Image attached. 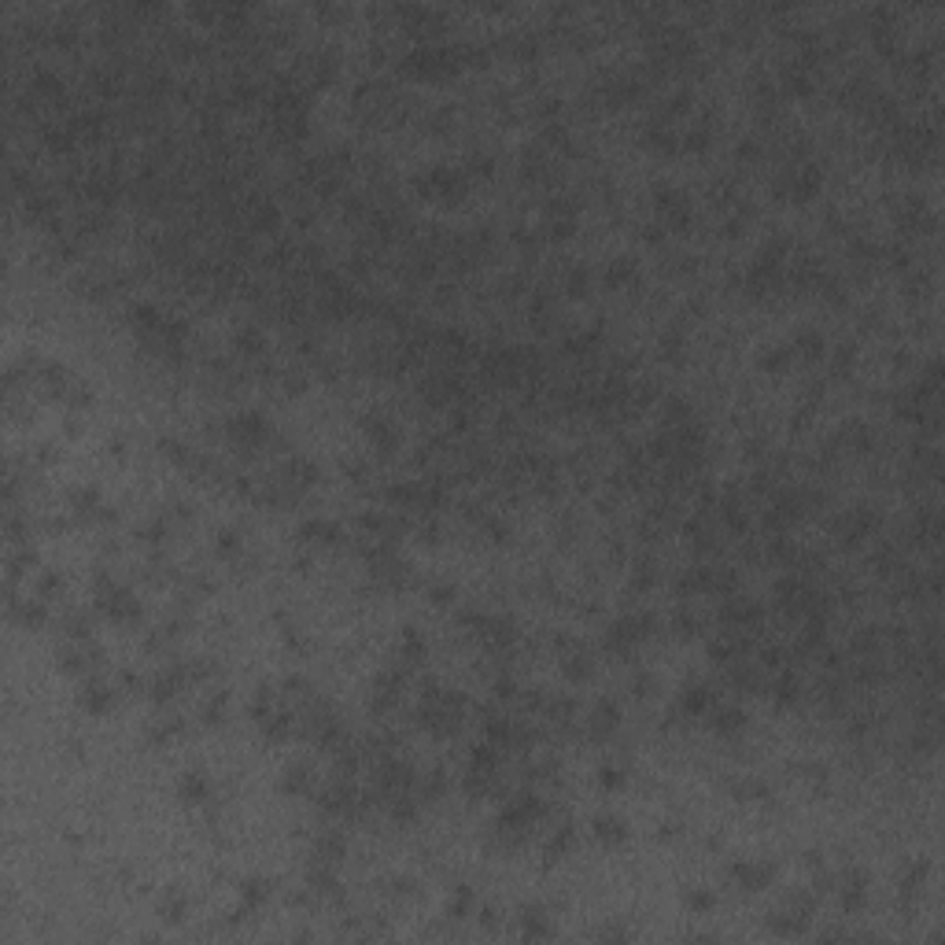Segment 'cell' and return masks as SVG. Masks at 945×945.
Instances as JSON below:
<instances>
[{
  "label": "cell",
  "instance_id": "obj_7",
  "mask_svg": "<svg viewBox=\"0 0 945 945\" xmlns=\"http://www.w3.org/2000/svg\"><path fill=\"white\" fill-rule=\"evenodd\" d=\"M732 879L742 890H764V886H772V879H776V868L757 864V861H739V864H732Z\"/></svg>",
  "mask_w": 945,
  "mask_h": 945
},
{
  "label": "cell",
  "instance_id": "obj_2",
  "mask_svg": "<svg viewBox=\"0 0 945 945\" xmlns=\"http://www.w3.org/2000/svg\"><path fill=\"white\" fill-rule=\"evenodd\" d=\"M820 185H824V178H820V166H798V170H790L787 178H779L776 181V196H787V200H798V203H805V200H812L816 192H820Z\"/></svg>",
  "mask_w": 945,
  "mask_h": 945
},
{
  "label": "cell",
  "instance_id": "obj_45",
  "mask_svg": "<svg viewBox=\"0 0 945 945\" xmlns=\"http://www.w3.org/2000/svg\"><path fill=\"white\" fill-rule=\"evenodd\" d=\"M163 919L166 923H181L185 919V897H170L163 905Z\"/></svg>",
  "mask_w": 945,
  "mask_h": 945
},
{
  "label": "cell",
  "instance_id": "obj_42",
  "mask_svg": "<svg viewBox=\"0 0 945 945\" xmlns=\"http://www.w3.org/2000/svg\"><path fill=\"white\" fill-rule=\"evenodd\" d=\"M724 517H727V525H732L735 532H746V513H742V506H735V499L724 502Z\"/></svg>",
  "mask_w": 945,
  "mask_h": 945
},
{
  "label": "cell",
  "instance_id": "obj_44",
  "mask_svg": "<svg viewBox=\"0 0 945 945\" xmlns=\"http://www.w3.org/2000/svg\"><path fill=\"white\" fill-rule=\"evenodd\" d=\"M565 288H569V295H584V292H587V270H584V266H576V270L569 273Z\"/></svg>",
  "mask_w": 945,
  "mask_h": 945
},
{
  "label": "cell",
  "instance_id": "obj_32",
  "mask_svg": "<svg viewBox=\"0 0 945 945\" xmlns=\"http://www.w3.org/2000/svg\"><path fill=\"white\" fill-rule=\"evenodd\" d=\"M732 790L739 794V798H746V802L768 798V783H761V779H735V783H732Z\"/></svg>",
  "mask_w": 945,
  "mask_h": 945
},
{
  "label": "cell",
  "instance_id": "obj_48",
  "mask_svg": "<svg viewBox=\"0 0 945 945\" xmlns=\"http://www.w3.org/2000/svg\"><path fill=\"white\" fill-rule=\"evenodd\" d=\"M226 702H229L226 694H214V698L203 705V717H207V720H222V713H226Z\"/></svg>",
  "mask_w": 945,
  "mask_h": 945
},
{
  "label": "cell",
  "instance_id": "obj_21",
  "mask_svg": "<svg viewBox=\"0 0 945 945\" xmlns=\"http://www.w3.org/2000/svg\"><path fill=\"white\" fill-rule=\"evenodd\" d=\"M562 672H565L569 679H576V683H580V679H587V676H591V657L580 650V647H576V650H565Z\"/></svg>",
  "mask_w": 945,
  "mask_h": 945
},
{
  "label": "cell",
  "instance_id": "obj_54",
  "mask_svg": "<svg viewBox=\"0 0 945 945\" xmlns=\"http://www.w3.org/2000/svg\"><path fill=\"white\" fill-rule=\"evenodd\" d=\"M632 691H635L639 698H642V694H650V691H654V676L639 672V676H635V683H632Z\"/></svg>",
  "mask_w": 945,
  "mask_h": 945
},
{
  "label": "cell",
  "instance_id": "obj_25",
  "mask_svg": "<svg viewBox=\"0 0 945 945\" xmlns=\"http://www.w3.org/2000/svg\"><path fill=\"white\" fill-rule=\"evenodd\" d=\"M288 480H292L295 487L314 484V480H318V465L307 462V458H292V462H288Z\"/></svg>",
  "mask_w": 945,
  "mask_h": 945
},
{
  "label": "cell",
  "instance_id": "obj_3",
  "mask_svg": "<svg viewBox=\"0 0 945 945\" xmlns=\"http://www.w3.org/2000/svg\"><path fill=\"white\" fill-rule=\"evenodd\" d=\"M418 188L433 200H458L465 192V174H458V170H450V166H433L418 181Z\"/></svg>",
  "mask_w": 945,
  "mask_h": 945
},
{
  "label": "cell",
  "instance_id": "obj_6",
  "mask_svg": "<svg viewBox=\"0 0 945 945\" xmlns=\"http://www.w3.org/2000/svg\"><path fill=\"white\" fill-rule=\"evenodd\" d=\"M229 436L241 447H255V443H263L270 436V421L259 410H244V414L229 418Z\"/></svg>",
  "mask_w": 945,
  "mask_h": 945
},
{
  "label": "cell",
  "instance_id": "obj_30",
  "mask_svg": "<svg viewBox=\"0 0 945 945\" xmlns=\"http://www.w3.org/2000/svg\"><path fill=\"white\" fill-rule=\"evenodd\" d=\"M469 764H472V768H484V772H495V764H499L495 746H491V742H484V746H472Z\"/></svg>",
  "mask_w": 945,
  "mask_h": 945
},
{
  "label": "cell",
  "instance_id": "obj_9",
  "mask_svg": "<svg viewBox=\"0 0 945 945\" xmlns=\"http://www.w3.org/2000/svg\"><path fill=\"white\" fill-rule=\"evenodd\" d=\"M362 428H366V436L380 447V450H392L399 443V428L395 421H388L384 414H370V418H362Z\"/></svg>",
  "mask_w": 945,
  "mask_h": 945
},
{
  "label": "cell",
  "instance_id": "obj_46",
  "mask_svg": "<svg viewBox=\"0 0 945 945\" xmlns=\"http://www.w3.org/2000/svg\"><path fill=\"white\" fill-rule=\"evenodd\" d=\"M100 502V491L96 487H81V491H74V506L78 510H93Z\"/></svg>",
  "mask_w": 945,
  "mask_h": 945
},
{
  "label": "cell",
  "instance_id": "obj_39",
  "mask_svg": "<svg viewBox=\"0 0 945 945\" xmlns=\"http://www.w3.org/2000/svg\"><path fill=\"white\" fill-rule=\"evenodd\" d=\"M875 647H879V632L875 628H864L861 635H853V650L856 654H875Z\"/></svg>",
  "mask_w": 945,
  "mask_h": 945
},
{
  "label": "cell",
  "instance_id": "obj_34",
  "mask_svg": "<svg viewBox=\"0 0 945 945\" xmlns=\"http://www.w3.org/2000/svg\"><path fill=\"white\" fill-rule=\"evenodd\" d=\"M761 366H764V370H772V373L787 370V366H790V348H772V351H764Z\"/></svg>",
  "mask_w": 945,
  "mask_h": 945
},
{
  "label": "cell",
  "instance_id": "obj_10",
  "mask_svg": "<svg viewBox=\"0 0 945 945\" xmlns=\"http://www.w3.org/2000/svg\"><path fill=\"white\" fill-rule=\"evenodd\" d=\"M720 617L727 620V625L754 628L757 620H761V606H757V602H749V598H732V602H727V606L720 610Z\"/></svg>",
  "mask_w": 945,
  "mask_h": 945
},
{
  "label": "cell",
  "instance_id": "obj_61",
  "mask_svg": "<svg viewBox=\"0 0 945 945\" xmlns=\"http://www.w3.org/2000/svg\"><path fill=\"white\" fill-rule=\"evenodd\" d=\"M484 927H487V931L495 927V909H484Z\"/></svg>",
  "mask_w": 945,
  "mask_h": 945
},
{
  "label": "cell",
  "instance_id": "obj_11",
  "mask_svg": "<svg viewBox=\"0 0 945 945\" xmlns=\"http://www.w3.org/2000/svg\"><path fill=\"white\" fill-rule=\"evenodd\" d=\"M864 894H868V875L864 871H849L846 883H842V909L846 912H856L864 905Z\"/></svg>",
  "mask_w": 945,
  "mask_h": 945
},
{
  "label": "cell",
  "instance_id": "obj_5",
  "mask_svg": "<svg viewBox=\"0 0 945 945\" xmlns=\"http://www.w3.org/2000/svg\"><path fill=\"white\" fill-rule=\"evenodd\" d=\"M875 528H879V513H875L871 506H856V510L842 513L839 525H834V532H839V543H846V547L861 543L864 535L875 532Z\"/></svg>",
  "mask_w": 945,
  "mask_h": 945
},
{
  "label": "cell",
  "instance_id": "obj_31",
  "mask_svg": "<svg viewBox=\"0 0 945 945\" xmlns=\"http://www.w3.org/2000/svg\"><path fill=\"white\" fill-rule=\"evenodd\" d=\"M572 839H576V831H572L569 824H565L562 831H554V839L547 842V856H550V861H554V856H565V853L572 849Z\"/></svg>",
  "mask_w": 945,
  "mask_h": 945
},
{
  "label": "cell",
  "instance_id": "obj_49",
  "mask_svg": "<svg viewBox=\"0 0 945 945\" xmlns=\"http://www.w3.org/2000/svg\"><path fill=\"white\" fill-rule=\"evenodd\" d=\"M894 565H897V550H894V547H886V550H879V554H875V569H879V572H890Z\"/></svg>",
  "mask_w": 945,
  "mask_h": 945
},
{
  "label": "cell",
  "instance_id": "obj_29",
  "mask_svg": "<svg viewBox=\"0 0 945 945\" xmlns=\"http://www.w3.org/2000/svg\"><path fill=\"white\" fill-rule=\"evenodd\" d=\"M484 732H487V742H491V746H506V742L513 739V724L502 720V717H491Z\"/></svg>",
  "mask_w": 945,
  "mask_h": 945
},
{
  "label": "cell",
  "instance_id": "obj_1",
  "mask_svg": "<svg viewBox=\"0 0 945 945\" xmlns=\"http://www.w3.org/2000/svg\"><path fill=\"white\" fill-rule=\"evenodd\" d=\"M650 632H654V617H647V613L620 617V620H613L610 632H606V647H610L613 654H628L635 642H639L642 635H650Z\"/></svg>",
  "mask_w": 945,
  "mask_h": 945
},
{
  "label": "cell",
  "instance_id": "obj_16",
  "mask_svg": "<svg viewBox=\"0 0 945 945\" xmlns=\"http://www.w3.org/2000/svg\"><path fill=\"white\" fill-rule=\"evenodd\" d=\"M790 351L802 355V358H820L827 351V343H824V336L816 333V329H802L798 336H794V348Z\"/></svg>",
  "mask_w": 945,
  "mask_h": 945
},
{
  "label": "cell",
  "instance_id": "obj_57",
  "mask_svg": "<svg viewBox=\"0 0 945 945\" xmlns=\"http://www.w3.org/2000/svg\"><path fill=\"white\" fill-rule=\"evenodd\" d=\"M739 156L742 159H757V141H742L739 144Z\"/></svg>",
  "mask_w": 945,
  "mask_h": 945
},
{
  "label": "cell",
  "instance_id": "obj_22",
  "mask_svg": "<svg viewBox=\"0 0 945 945\" xmlns=\"http://www.w3.org/2000/svg\"><path fill=\"white\" fill-rule=\"evenodd\" d=\"M348 853V842H343V834H336V831H329V834H321L318 839V861L321 864H333V861H340V856Z\"/></svg>",
  "mask_w": 945,
  "mask_h": 945
},
{
  "label": "cell",
  "instance_id": "obj_43",
  "mask_svg": "<svg viewBox=\"0 0 945 945\" xmlns=\"http://www.w3.org/2000/svg\"><path fill=\"white\" fill-rule=\"evenodd\" d=\"M310 886H314V890H321V894H325V890L333 894V890H336V875H333L329 868H325V871H321V868H314V871H310Z\"/></svg>",
  "mask_w": 945,
  "mask_h": 945
},
{
  "label": "cell",
  "instance_id": "obj_55",
  "mask_svg": "<svg viewBox=\"0 0 945 945\" xmlns=\"http://www.w3.org/2000/svg\"><path fill=\"white\" fill-rule=\"evenodd\" d=\"M647 584H654V565L642 562V565L635 569V587H647Z\"/></svg>",
  "mask_w": 945,
  "mask_h": 945
},
{
  "label": "cell",
  "instance_id": "obj_18",
  "mask_svg": "<svg viewBox=\"0 0 945 945\" xmlns=\"http://www.w3.org/2000/svg\"><path fill=\"white\" fill-rule=\"evenodd\" d=\"M521 931L525 938H550V923H547V912L540 905H532L521 912Z\"/></svg>",
  "mask_w": 945,
  "mask_h": 945
},
{
  "label": "cell",
  "instance_id": "obj_38",
  "mask_svg": "<svg viewBox=\"0 0 945 945\" xmlns=\"http://www.w3.org/2000/svg\"><path fill=\"white\" fill-rule=\"evenodd\" d=\"M679 144L687 148V152H702V148H709V130H705V126H698V130H687Z\"/></svg>",
  "mask_w": 945,
  "mask_h": 945
},
{
  "label": "cell",
  "instance_id": "obj_8",
  "mask_svg": "<svg viewBox=\"0 0 945 945\" xmlns=\"http://www.w3.org/2000/svg\"><path fill=\"white\" fill-rule=\"evenodd\" d=\"M617 724H620V709H617V702L613 698H602L598 702L595 709H591V735L595 739H606V735H613L617 732Z\"/></svg>",
  "mask_w": 945,
  "mask_h": 945
},
{
  "label": "cell",
  "instance_id": "obj_12",
  "mask_svg": "<svg viewBox=\"0 0 945 945\" xmlns=\"http://www.w3.org/2000/svg\"><path fill=\"white\" fill-rule=\"evenodd\" d=\"M742 727H746V713L739 705H720L713 713V732L717 735H739Z\"/></svg>",
  "mask_w": 945,
  "mask_h": 945
},
{
  "label": "cell",
  "instance_id": "obj_51",
  "mask_svg": "<svg viewBox=\"0 0 945 945\" xmlns=\"http://www.w3.org/2000/svg\"><path fill=\"white\" fill-rule=\"evenodd\" d=\"M63 628H67L71 635H89V620H85L81 613H71V617H67V625H63Z\"/></svg>",
  "mask_w": 945,
  "mask_h": 945
},
{
  "label": "cell",
  "instance_id": "obj_24",
  "mask_svg": "<svg viewBox=\"0 0 945 945\" xmlns=\"http://www.w3.org/2000/svg\"><path fill=\"white\" fill-rule=\"evenodd\" d=\"M281 787H285L288 794H307V790H310V768H307V764H288Z\"/></svg>",
  "mask_w": 945,
  "mask_h": 945
},
{
  "label": "cell",
  "instance_id": "obj_47",
  "mask_svg": "<svg viewBox=\"0 0 945 945\" xmlns=\"http://www.w3.org/2000/svg\"><path fill=\"white\" fill-rule=\"evenodd\" d=\"M218 550H222V554H236V550H241V535H236L233 528H222V535H218Z\"/></svg>",
  "mask_w": 945,
  "mask_h": 945
},
{
  "label": "cell",
  "instance_id": "obj_28",
  "mask_svg": "<svg viewBox=\"0 0 945 945\" xmlns=\"http://www.w3.org/2000/svg\"><path fill=\"white\" fill-rule=\"evenodd\" d=\"M263 727H266V739H273V742H285V739H288V732H292V717H288V713H270Z\"/></svg>",
  "mask_w": 945,
  "mask_h": 945
},
{
  "label": "cell",
  "instance_id": "obj_20",
  "mask_svg": "<svg viewBox=\"0 0 945 945\" xmlns=\"http://www.w3.org/2000/svg\"><path fill=\"white\" fill-rule=\"evenodd\" d=\"M233 343H236V351H241V355H263V348H266V336H263L259 329H255V325H244V329H236Z\"/></svg>",
  "mask_w": 945,
  "mask_h": 945
},
{
  "label": "cell",
  "instance_id": "obj_60",
  "mask_svg": "<svg viewBox=\"0 0 945 945\" xmlns=\"http://www.w3.org/2000/svg\"><path fill=\"white\" fill-rule=\"evenodd\" d=\"M495 694H499V698H510V694H513V679H510V676H502V679L495 683Z\"/></svg>",
  "mask_w": 945,
  "mask_h": 945
},
{
  "label": "cell",
  "instance_id": "obj_4",
  "mask_svg": "<svg viewBox=\"0 0 945 945\" xmlns=\"http://www.w3.org/2000/svg\"><path fill=\"white\" fill-rule=\"evenodd\" d=\"M812 909H816V897L805 894L802 901H794L787 912H776V916H772V919H768V931L776 934V938H798V934L809 927Z\"/></svg>",
  "mask_w": 945,
  "mask_h": 945
},
{
  "label": "cell",
  "instance_id": "obj_36",
  "mask_svg": "<svg viewBox=\"0 0 945 945\" xmlns=\"http://www.w3.org/2000/svg\"><path fill=\"white\" fill-rule=\"evenodd\" d=\"M772 691H776V698L787 705V702H794V698H798V679H794L790 672H783L776 683H772Z\"/></svg>",
  "mask_w": 945,
  "mask_h": 945
},
{
  "label": "cell",
  "instance_id": "obj_27",
  "mask_svg": "<svg viewBox=\"0 0 945 945\" xmlns=\"http://www.w3.org/2000/svg\"><path fill=\"white\" fill-rule=\"evenodd\" d=\"M303 540H325V543H336V540H340V525H333V521H307V525H303Z\"/></svg>",
  "mask_w": 945,
  "mask_h": 945
},
{
  "label": "cell",
  "instance_id": "obj_52",
  "mask_svg": "<svg viewBox=\"0 0 945 945\" xmlns=\"http://www.w3.org/2000/svg\"><path fill=\"white\" fill-rule=\"evenodd\" d=\"M676 632H683V635H694V632H698V620H694L691 613H676Z\"/></svg>",
  "mask_w": 945,
  "mask_h": 945
},
{
  "label": "cell",
  "instance_id": "obj_17",
  "mask_svg": "<svg viewBox=\"0 0 945 945\" xmlns=\"http://www.w3.org/2000/svg\"><path fill=\"white\" fill-rule=\"evenodd\" d=\"M178 790H181V798L185 802H207V794H211V783H207V776H200V772H185L181 776V783H178Z\"/></svg>",
  "mask_w": 945,
  "mask_h": 945
},
{
  "label": "cell",
  "instance_id": "obj_40",
  "mask_svg": "<svg viewBox=\"0 0 945 945\" xmlns=\"http://www.w3.org/2000/svg\"><path fill=\"white\" fill-rule=\"evenodd\" d=\"M687 905H691L694 912H709L717 905V897L709 894V890H687Z\"/></svg>",
  "mask_w": 945,
  "mask_h": 945
},
{
  "label": "cell",
  "instance_id": "obj_58",
  "mask_svg": "<svg viewBox=\"0 0 945 945\" xmlns=\"http://www.w3.org/2000/svg\"><path fill=\"white\" fill-rule=\"evenodd\" d=\"M450 591H455L450 584H436V587H433V602H447V598H450Z\"/></svg>",
  "mask_w": 945,
  "mask_h": 945
},
{
  "label": "cell",
  "instance_id": "obj_15",
  "mask_svg": "<svg viewBox=\"0 0 945 945\" xmlns=\"http://www.w3.org/2000/svg\"><path fill=\"white\" fill-rule=\"evenodd\" d=\"M81 705L89 709V713H103V709L111 705V687H103L100 679H89L81 687Z\"/></svg>",
  "mask_w": 945,
  "mask_h": 945
},
{
  "label": "cell",
  "instance_id": "obj_59",
  "mask_svg": "<svg viewBox=\"0 0 945 945\" xmlns=\"http://www.w3.org/2000/svg\"><path fill=\"white\" fill-rule=\"evenodd\" d=\"M761 661H764V664H779V661H783V654H779V647H764V654H761Z\"/></svg>",
  "mask_w": 945,
  "mask_h": 945
},
{
  "label": "cell",
  "instance_id": "obj_19",
  "mask_svg": "<svg viewBox=\"0 0 945 945\" xmlns=\"http://www.w3.org/2000/svg\"><path fill=\"white\" fill-rule=\"evenodd\" d=\"M927 871H931V861H919L916 868H909L905 879H901V897H905V905H912V897H919L923 883H927Z\"/></svg>",
  "mask_w": 945,
  "mask_h": 945
},
{
  "label": "cell",
  "instance_id": "obj_50",
  "mask_svg": "<svg viewBox=\"0 0 945 945\" xmlns=\"http://www.w3.org/2000/svg\"><path fill=\"white\" fill-rule=\"evenodd\" d=\"M849 362H853V348H849V343H842V348L834 351V373H846Z\"/></svg>",
  "mask_w": 945,
  "mask_h": 945
},
{
  "label": "cell",
  "instance_id": "obj_14",
  "mask_svg": "<svg viewBox=\"0 0 945 945\" xmlns=\"http://www.w3.org/2000/svg\"><path fill=\"white\" fill-rule=\"evenodd\" d=\"M595 831V839L598 842H606V846H617V842H625V820H617V816H598V820L591 824Z\"/></svg>",
  "mask_w": 945,
  "mask_h": 945
},
{
  "label": "cell",
  "instance_id": "obj_56",
  "mask_svg": "<svg viewBox=\"0 0 945 945\" xmlns=\"http://www.w3.org/2000/svg\"><path fill=\"white\" fill-rule=\"evenodd\" d=\"M59 587H63V580H59V576H45V580H41V584H37V591L45 595V598H49V595H56Z\"/></svg>",
  "mask_w": 945,
  "mask_h": 945
},
{
  "label": "cell",
  "instance_id": "obj_53",
  "mask_svg": "<svg viewBox=\"0 0 945 945\" xmlns=\"http://www.w3.org/2000/svg\"><path fill=\"white\" fill-rule=\"evenodd\" d=\"M491 166H495V163H491L487 156H472L469 159V174H491Z\"/></svg>",
  "mask_w": 945,
  "mask_h": 945
},
{
  "label": "cell",
  "instance_id": "obj_26",
  "mask_svg": "<svg viewBox=\"0 0 945 945\" xmlns=\"http://www.w3.org/2000/svg\"><path fill=\"white\" fill-rule=\"evenodd\" d=\"M632 277H635V259H628V255H625V259H613L610 270H606V281H610L613 288H617V285H628Z\"/></svg>",
  "mask_w": 945,
  "mask_h": 945
},
{
  "label": "cell",
  "instance_id": "obj_23",
  "mask_svg": "<svg viewBox=\"0 0 945 945\" xmlns=\"http://www.w3.org/2000/svg\"><path fill=\"white\" fill-rule=\"evenodd\" d=\"M241 897H244V909H259L270 897V879H244Z\"/></svg>",
  "mask_w": 945,
  "mask_h": 945
},
{
  "label": "cell",
  "instance_id": "obj_37",
  "mask_svg": "<svg viewBox=\"0 0 945 945\" xmlns=\"http://www.w3.org/2000/svg\"><path fill=\"white\" fill-rule=\"evenodd\" d=\"M403 654L406 657H421L425 654V635L414 628H403Z\"/></svg>",
  "mask_w": 945,
  "mask_h": 945
},
{
  "label": "cell",
  "instance_id": "obj_41",
  "mask_svg": "<svg viewBox=\"0 0 945 945\" xmlns=\"http://www.w3.org/2000/svg\"><path fill=\"white\" fill-rule=\"evenodd\" d=\"M598 783H602L606 790H617L620 783H625V772H620L617 764H602V772H598Z\"/></svg>",
  "mask_w": 945,
  "mask_h": 945
},
{
  "label": "cell",
  "instance_id": "obj_35",
  "mask_svg": "<svg viewBox=\"0 0 945 945\" xmlns=\"http://www.w3.org/2000/svg\"><path fill=\"white\" fill-rule=\"evenodd\" d=\"M450 916H455V919L472 916V890H469V886H458L455 901H450Z\"/></svg>",
  "mask_w": 945,
  "mask_h": 945
},
{
  "label": "cell",
  "instance_id": "obj_33",
  "mask_svg": "<svg viewBox=\"0 0 945 945\" xmlns=\"http://www.w3.org/2000/svg\"><path fill=\"white\" fill-rule=\"evenodd\" d=\"M664 421L672 425H683V421H691V403H683V399H669L664 403Z\"/></svg>",
  "mask_w": 945,
  "mask_h": 945
},
{
  "label": "cell",
  "instance_id": "obj_13",
  "mask_svg": "<svg viewBox=\"0 0 945 945\" xmlns=\"http://www.w3.org/2000/svg\"><path fill=\"white\" fill-rule=\"evenodd\" d=\"M679 709L687 717H702L705 709H713V691H709V687H687L683 698H679Z\"/></svg>",
  "mask_w": 945,
  "mask_h": 945
}]
</instances>
